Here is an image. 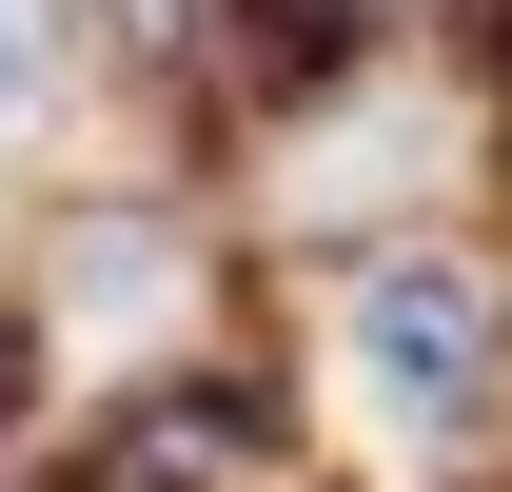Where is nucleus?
<instances>
[{
  "mask_svg": "<svg viewBox=\"0 0 512 492\" xmlns=\"http://www.w3.org/2000/svg\"><path fill=\"white\" fill-rule=\"evenodd\" d=\"M335 394L375 433H473L493 414V276L434 237H355V276H335Z\"/></svg>",
  "mask_w": 512,
  "mask_h": 492,
  "instance_id": "obj_1",
  "label": "nucleus"
},
{
  "mask_svg": "<svg viewBox=\"0 0 512 492\" xmlns=\"http://www.w3.org/2000/svg\"><path fill=\"white\" fill-rule=\"evenodd\" d=\"M197 315V256H178V217H79V237H40V335H60V374H119V355H158Z\"/></svg>",
  "mask_w": 512,
  "mask_h": 492,
  "instance_id": "obj_2",
  "label": "nucleus"
},
{
  "mask_svg": "<svg viewBox=\"0 0 512 492\" xmlns=\"http://www.w3.org/2000/svg\"><path fill=\"white\" fill-rule=\"evenodd\" d=\"M60 99V0H0V138Z\"/></svg>",
  "mask_w": 512,
  "mask_h": 492,
  "instance_id": "obj_3",
  "label": "nucleus"
}]
</instances>
